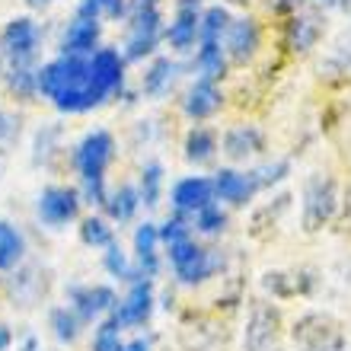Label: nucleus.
<instances>
[{
  "mask_svg": "<svg viewBox=\"0 0 351 351\" xmlns=\"http://www.w3.org/2000/svg\"><path fill=\"white\" fill-rule=\"evenodd\" d=\"M36 84L45 96L55 99L61 112H86L106 99V93L93 84L90 64H84L77 55H64L58 58L55 64L42 67Z\"/></svg>",
  "mask_w": 351,
  "mask_h": 351,
  "instance_id": "f257e3e1",
  "label": "nucleus"
},
{
  "mask_svg": "<svg viewBox=\"0 0 351 351\" xmlns=\"http://www.w3.org/2000/svg\"><path fill=\"white\" fill-rule=\"evenodd\" d=\"M112 160V138L106 131H93L90 138L80 144L77 150V167H80V176H84L86 195L93 198V204H106V189H102V173L109 167Z\"/></svg>",
  "mask_w": 351,
  "mask_h": 351,
  "instance_id": "f03ea898",
  "label": "nucleus"
},
{
  "mask_svg": "<svg viewBox=\"0 0 351 351\" xmlns=\"http://www.w3.org/2000/svg\"><path fill=\"white\" fill-rule=\"evenodd\" d=\"M294 345L300 351H345V332L329 313H306L294 323Z\"/></svg>",
  "mask_w": 351,
  "mask_h": 351,
  "instance_id": "7ed1b4c3",
  "label": "nucleus"
},
{
  "mask_svg": "<svg viewBox=\"0 0 351 351\" xmlns=\"http://www.w3.org/2000/svg\"><path fill=\"white\" fill-rule=\"evenodd\" d=\"M169 262H173L179 281H185V285H198V281H204L214 268L211 256H208L202 246H195L192 240L173 243V246H169Z\"/></svg>",
  "mask_w": 351,
  "mask_h": 351,
  "instance_id": "20e7f679",
  "label": "nucleus"
},
{
  "mask_svg": "<svg viewBox=\"0 0 351 351\" xmlns=\"http://www.w3.org/2000/svg\"><path fill=\"white\" fill-rule=\"evenodd\" d=\"M335 211V185L332 179L316 176L306 185V204H304V223L306 230H319Z\"/></svg>",
  "mask_w": 351,
  "mask_h": 351,
  "instance_id": "39448f33",
  "label": "nucleus"
},
{
  "mask_svg": "<svg viewBox=\"0 0 351 351\" xmlns=\"http://www.w3.org/2000/svg\"><path fill=\"white\" fill-rule=\"evenodd\" d=\"M160 32V13L154 3L147 0H138V13H134V26H131V38H128V58L138 61L154 48Z\"/></svg>",
  "mask_w": 351,
  "mask_h": 351,
  "instance_id": "423d86ee",
  "label": "nucleus"
},
{
  "mask_svg": "<svg viewBox=\"0 0 351 351\" xmlns=\"http://www.w3.org/2000/svg\"><path fill=\"white\" fill-rule=\"evenodd\" d=\"M278 326H281V316H278L275 306L268 304H256L250 316V326H246V351H268L278 339Z\"/></svg>",
  "mask_w": 351,
  "mask_h": 351,
  "instance_id": "0eeeda50",
  "label": "nucleus"
},
{
  "mask_svg": "<svg viewBox=\"0 0 351 351\" xmlns=\"http://www.w3.org/2000/svg\"><path fill=\"white\" fill-rule=\"evenodd\" d=\"M38 45V29L36 23H29V19H13L7 29H3V48H7V55L13 58V64L23 67L32 58Z\"/></svg>",
  "mask_w": 351,
  "mask_h": 351,
  "instance_id": "6e6552de",
  "label": "nucleus"
},
{
  "mask_svg": "<svg viewBox=\"0 0 351 351\" xmlns=\"http://www.w3.org/2000/svg\"><path fill=\"white\" fill-rule=\"evenodd\" d=\"M80 202H77L74 189H48L42 198H38V214L45 223H67L77 214Z\"/></svg>",
  "mask_w": 351,
  "mask_h": 351,
  "instance_id": "1a4fd4ad",
  "label": "nucleus"
},
{
  "mask_svg": "<svg viewBox=\"0 0 351 351\" xmlns=\"http://www.w3.org/2000/svg\"><path fill=\"white\" fill-rule=\"evenodd\" d=\"M214 182L202 179V176H195V179H182V182L173 189V204L179 211H202L208 208L214 198Z\"/></svg>",
  "mask_w": 351,
  "mask_h": 351,
  "instance_id": "9d476101",
  "label": "nucleus"
},
{
  "mask_svg": "<svg viewBox=\"0 0 351 351\" xmlns=\"http://www.w3.org/2000/svg\"><path fill=\"white\" fill-rule=\"evenodd\" d=\"M150 306H154V291L147 281H138L131 287V294L125 297V304L119 306L115 319H119V326H138L150 316Z\"/></svg>",
  "mask_w": 351,
  "mask_h": 351,
  "instance_id": "9b49d317",
  "label": "nucleus"
},
{
  "mask_svg": "<svg viewBox=\"0 0 351 351\" xmlns=\"http://www.w3.org/2000/svg\"><path fill=\"white\" fill-rule=\"evenodd\" d=\"M227 48L233 61H250L259 48V29L252 19H237L227 26Z\"/></svg>",
  "mask_w": 351,
  "mask_h": 351,
  "instance_id": "f8f14e48",
  "label": "nucleus"
},
{
  "mask_svg": "<svg viewBox=\"0 0 351 351\" xmlns=\"http://www.w3.org/2000/svg\"><path fill=\"white\" fill-rule=\"evenodd\" d=\"M90 74H93V84L109 96L112 90H119L121 86V58L115 55V51H109V48H102V51L93 55Z\"/></svg>",
  "mask_w": 351,
  "mask_h": 351,
  "instance_id": "ddd939ff",
  "label": "nucleus"
},
{
  "mask_svg": "<svg viewBox=\"0 0 351 351\" xmlns=\"http://www.w3.org/2000/svg\"><path fill=\"white\" fill-rule=\"evenodd\" d=\"M256 179L250 176H240L233 173V169H221L217 179H214V192L221 195V202H230V204H246L250 202V195L256 192Z\"/></svg>",
  "mask_w": 351,
  "mask_h": 351,
  "instance_id": "4468645a",
  "label": "nucleus"
},
{
  "mask_svg": "<svg viewBox=\"0 0 351 351\" xmlns=\"http://www.w3.org/2000/svg\"><path fill=\"white\" fill-rule=\"evenodd\" d=\"M96 38H99V19L77 13V19L71 23L64 36V55H84V51H90L96 45Z\"/></svg>",
  "mask_w": 351,
  "mask_h": 351,
  "instance_id": "2eb2a0df",
  "label": "nucleus"
},
{
  "mask_svg": "<svg viewBox=\"0 0 351 351\" xmlns=\"http://www.w3.org/2000/svg\"><path fill=\"white\" fill-rule=\"evenodd\" d=\"M221 109V93L211 80H198V84L189 90L185 96V112L192 115V119H208L214 112Z\"/></svg>",
  "mask_w": 351,
  "mask_h": 351,
  "instance_id": "dca6fc26",
  "label": "nucleus"
},
{
  "mask_svg": "<svg viewBox=\"0 0 351 351\" xmlns=\"http://www.w3.org/2000/svg\"><path fill=\"white\" fill-rule=\"evenodd\" d=\"M262 150V134L256 128H233L223 138V154L233 160H246Z\"/></svg>",
  "mask_w": 351,
  "mask_h": 351,
  "instance_id": "f3484780",
  "label": "nucleus"
},
{
  "mask_svg": "<svg viewBox=\"0 0 351 351\" xmlns=\"http://www.w3.org/2000/svg\"><path fill=\"white\" fill-rule=\"evenodd\" d=\"M74 304H77V310H80L86 319H93L96 313L112 310L115 294H112L109 287H84V291H74Z\"/></svg>",
  "mask_w": 351,
  "mask_h": 351,
  "instance_id": "a211bd4d",
  "label": "nucleus"
},
{
  "mask_svg": "<svg viewBox=\"0 0 351 351\" xmlns=\"http://www.w3.org/2000/svg\"><path fill=\"white\" fill-rule=\"evenodd\" d=\"M198 32H202V23H198V16H195V10L182 7L179 10V16H176V23L169 26L167 38H169V45L173 48H189Z\"/></svg>",
  "mask_w": 351,
  "mask_h": 351,
  "instance_id": "6ab92c4d",
  "label": "nucleus"
},
{
  "mask_svg": "<svg viewBox=\"0 0 351 351\" xmlns=\"http://www.w3.org/2000/svg\"><path fill=\"white\" fill-rule=\"evenodd\" d=\"M157 240H160V230L154 227V223H144V227H138V233H134L138 262H141V268H144L147 275L157 271Z\"/></svg>",
  "mask_w": 351,
  "mask_h": 351,
  "instance_id": "aec40b11",
  "label": "nucleus"
},
{
  "mask_svg": "<svg viewBox=\"0 0 351 351\" xmlns=\"http://www.w3.org/2000/svg\"><path fill=\"white\" fill-rule=\"evenodd\" d=\"M316 36H319V26L313 16H297L287 23V42L294 51H306L316 42Z\"/></svg>",
  "mask_w": 351,
  "mask_h": 351,
  "instance_id": "412c9836",
  "label": "nucleus"
},
{
  "mask_svg": "<svg viewBox=\"0 0 351 351\" xmlns=\"http://www.w3.org/2000/svg\"><path fill=\"white\" fill-rule=\"evenodd\" d=\"M214 134L204 128H195L189 131V138H185V157L192 160V163H204V160H211L214 154Z\"/></svg>",
  "mask_w": 351,
  "mask_h": 351,
  "instance_id": "4be33fe9",
  "label": "nucleus"
},
{
  "mask_svg": "<svg viewBox=\"0 0 351 351\" xmlns=\"http://www.w3.org/2000/svg\"><path fill=\"white\" fill-rule=\"evenodd\" d=\"M23 256V237L0 221V268H13Z\"/></svg>",
  "mask_w": 351,
  "mask_h": 351,
  "instance_id": "5701e85b",
  "label": "nucleus"
},
{
  "mask_svg": "<svg viewBox=\"0 0 351 351\" xmlns=\"http://www.w3.org/2000/svg\"><path fill=\"white\" fill-rule=\"evenodd\" d=\"M173 74H176V64L169 61V58H160V61H154V67H150L147 77H144V93H150V96H160V93L173 84Z\"/></svg>",
  "mask_w": 351,
  "mask_h": 351,
  "instance_id": "b1692460",
  "label": "nucleus"
},
{
  "mask_svg": "<svg viewBox=\"0 0 351 351\" xmlns=\"http://www.w3.org/2000/svg\"><path fill=\"white\" fill-rule=\"evenodd\" d=\"M198 71H202V80L223 77V55L217 42H204L202 45V51H198Z\"/></svg>",
  "mask_w": 351,
  "mask_h": 351,
  "instance_id": "393cba45",
  "label": "nucleus"
},
{
  "mask_svg": "<svg viewBox=\"0 0 351 351\" xmlns=\"http://www.w3.org/2000/svg\"><path fill=\"white\" fill-rule=\"evenodd\" d=\"M106 208H109V214L115 221H128L131 214H134V208H138V192L125 185V189H119V192L106 202Z\"/></svg>",
  "mask_w": 351,
  "mask_h": 351,
  "instance_id": "a878e982",
  "label": "nucleus"
},
{
  "mask_svg": "<svg viewBox=\"0 0 351 351\" xmlns=\"http://www.w3.org/2000/svg\"><path fill=\"white\" fill-rule=\"evenodd\" d=\"M93 351H125V345L119 342V319L112 316L96 329V339H93Z\"/></svg>",
  "mask_w": 351,
  "mask_h": 351,
  "instance_id": "bb28decb",
  "label": "nucleus"
},
{
  "mask_svg": "<svg viewBox=\"0 0 351 351\" xmlns=\"http://www.w3.org/2000/svg\"><path fill=\"white\" fill-rule=\"evenodd\" d=\"M227 26H230L227 10H223V7H211L208 13H204V19H202V38H204V42H217V36H221Z\"/></svg>",
  "mask_w": 351,
  "mask_h": 351,
  "instance_id": "cd10ccee",
  "label": "nucleus"
},
{
  "mask_svg": "<svg viewBox=\"0 0 351 351\" xmlns=\"http://www.w3.org/2000/svg\"><path fill=\"white\" fill-rule=\"evenodd\" d=\"M80 240H84L86 246H112V230L102 221L90 217V221H84V227H80Z\"/></svg>",
  "mask_w": 351,
  "mask_h": 351,
  "instance_id": "c85d7f7f",
  "label": "nucleus"
},
{
  "mask_svg": "<svg viewBox=\"0 0 351 351\" xmlns=\"http://www.w3.org/2000/svg\"><path fill=\"white\" fill-rule=\"evenodd\" d=\"M121 7H125V0H84L80 3V16H96L106 13V16H119Z\"/></svg>",
  "mask_w": 351,
  "mask_h": 351,
  "instance_id": "c756f323",
  "label": "nucleus"
},
{
  "mask_svg": "<svg viewBox=\"0 0 351 351\" xmlns=\"http://www.w3.org/2000/svg\"><path fill=\"white\" fill-rule=\"evenodd\" d=\"M51 323H55V335L61 342H74L77 339V319L67 310H55L51 313Z\"/></svg>",
  "mask_w": 351,
  "mask_h": 351,
  "instance_id": "7c9ffc66",
  "label": "nucleus"
},
{
  "mask_svg": "<svg viewBox=\"0 0 351 351\" xmlns=\"http://www.w3.org/2000/svg\"><path fill=\"white\" fill-rule=\"evenodd\" d=\"M141 192H144V204H157V198H160V167H157V163L144 169Z\"/></svg>",
  "mask_w": 351,
  "mask_h": 351,
  "instance_id": "2f4dec72",
  "label": "nucleus"
},
{
  "mask_svg": "<svg viewBox=\"0 0 351 351\" xmlns=\"http://www.w3.org/2000/svg\"><path fill=\"white\" fill-rule=\"evenodd\" d=\"M227 223V217H223L221 208H214V204H208V208H202L198 211V227H202L204 233H217Z\"/></svg>",
  "mask_w": 351,
  "mask_h": 351,
  "instance_id": "473e14b6",
  "label": "nucleus"
},
{
  "mask_svg": "<svg viewBox=\"0 0 351 351\" xmlns=\"http://www.w3.org/2000/svg\"><path fill=\"white\" fill-rule=\"evenodd\" d=\"M106 268H109L112 275L119 278H128V262H125V252L119 250V246H106Z\"/></svg>",
  "mask_w": 351,
  "mask_h": 351,
  "instance_id": "72a5a7b5",
  "label": "nucleus"
},
{
  "mask_svg": "<svg viewBox=\"0 0 351 351\" xmlns=\"http://www.w3.org/2000/svg\"><path fill=\"white\" fill-rule=\"evenodd\" d=\"M160 237H163V240H167L169 246H173V243H179V240H189V237H185V227H182V221H169L167 227L160 230Z\"/></svg>",
  "mask_w": 351,
  "mask_h": 351,
  "instance_id": "f704fd0d",
  "label": "nucleus"
},
{
  "mask_svg": "<svg viewBox=\"0 0 351 351\" xmlns=\"http://www.w3.org/2000/svg\"><path fill=\"white\" fill-rule=\"evenodd\" d=\"M125 351H147V342H131V345H125Z\"/></svg>",
  "mask_w": 351,
  "mask_h": 351,
  "instance_id": "c9c22d12",
  "label": "nucleus"
},
{
  "mask_svg": "<svg viewBox=\"0 0 351 351\" xmlns=\"http://www.w3.org/2000/svg\"><path fill=\"white\" fill-rule=\"evenodd\" d=\"M7 345H10V332H7V329H3V326H0V351L7 348Z\"/></svg>",
  "mask_w": 351,
  "mask_h": 351,
  "instance_id": "e433bc0d",
  "label": "nucleus"
},
{
  "mask_svg": "<svg viewBox=\"0 0 351 351\" xmlns=\"http://www.w3.org/2000/svg\"><path fill=\"white\" fill-rule=\"evenodd\" d=\"M29 7H45V3H51V0H26Z\"/></svg>",
  "mask_w": 351,
  "mask_h": 351,
  "instance_id": "4c0bfd02",
  "label": "nucleus"
},
{
  "mask_svg": "<svg viewBox=\"0 0 351 351\" xmlns=\"http://www.w3.org/2000/svg\"><path fill=\"white\" fill-rule=\"evenodd\" d=\"M192 3H198V0H182V7H192Z\"/></svg>",
  "mask_w": 351,
  "mask_h": 351,
  "instance_id": "58836bf2",
  "label": "nucleus"
}]
</instances>
